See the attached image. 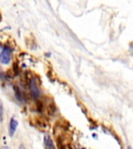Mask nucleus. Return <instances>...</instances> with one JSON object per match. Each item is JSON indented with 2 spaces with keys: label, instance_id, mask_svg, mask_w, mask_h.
Masks as SVG:
<instances>
[{
  "label": "nucleus",
  "instance_id": "obj_2",
  "mask_svg": "<svg viewBox=\"0 0 133 149\" xmlns=\"http://www.w3.org/2000/svg\"><path fill=\"white\" fill-rule=\"evenodd\" d=\"M19 122L17 120V119L15 117V116H13L11 118V120H10V123H9V135L13 137L15 134V132L16 131V129L18 127Z\"/></svg>",
  "mask_w": 133,
  "mask_h": 149
},
{
  "label": "nucleus",
  "instance_id": "obj_1",
  "mask_svg": "<svg viewBox=\"0 0 133 149\" xmlns=\"http://www.w3.org/2000/svg\"><path fill=\"white\" fill-rule=\"evenodd\" d=\"M12 52L11 50L8 47H4L2 52L0 53V61L2 64L7 65L11 61Z\"/></svg>",
  "mask_w": 133,
  "mask_h": 149
},
{
  "label": "nucleus",
  "instance_id": "obj_3",
  "mask_svg": "<svg viewBox=\"0 0 133 149\" xmlns=\"http://www.w3.org/2000/svg\"><path fill=\"white\" fill-rule=\"evenodd\" d=\"M44 145H45L47 149H55V147L54 145L53 141H52V140H51V137L49 135H44Z\"/></svg>",
  "mask_w": 133,
  "mask_h": 149
},
{
  "label": "nucleus",
  "instance_id": "obj_6",
  "mask_svg": "<svg viewBox=\"0 0 133 149\" xmlns=\"http://www.w3.org/2000/svg\"><path fill=\"white\" fill-rule=\"evenodd\" d=\"M19 149H26V148H25V147L23 146V144H21L20 146L19 147Z\"/></svg>",
  "mask_w": 133,
  "mask_h": 149
},
{
  "label": "nucleus",
  "instance_id": "obj_4",
  "mask_svg": "<svg viewBox=\"0 0 133 149\" xmlns=\"http://www.w3.org/2000/svg\"><path fill=\"white\" fill-rule=\"evenodd\" d=\"M30 91L34 97H37L39 95V89H38V87L37 86V84L34 80H32L30 82Z\"/></svg>",
  "mask_w": 133,
  "mask_h": 149
},
{
  "label": "nucleus",
  "instance_id": "obj_7",
  "mask_svg": "<svg viewBox=\"0 0 133 149\" xmlns=\"http://www.w3.org/2000/svg\"><path fill=\"white\" fill-rule=\"evenodd\" d=\"M0 149H10L9 148V147H6V146H4V147H2V148H1Z\"/></svg>",
  "mask_w": 133,
  "mask_h": 149
},
{
  "label": "nucleus",
  "instance_id": "obj_5",
  "mask_svg": "<svg viewBox=\"0 0 133 149\" xmlns=\"http://www.w3.org/2000/svg\"><path fill=\"white\" fill-rule=\"evenodd\" d=\"M3 120V103L2 101L0 100V123Z\"/></svg>",
  "mask_w": 133,
  "mask_h": 149
}]
</instances>
